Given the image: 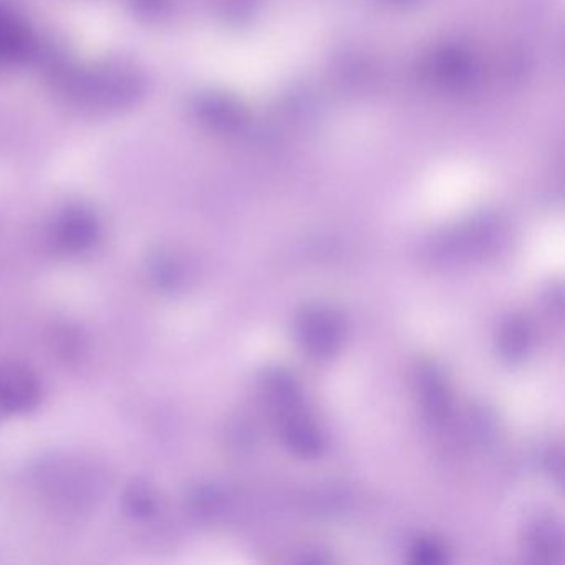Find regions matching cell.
<instances>
[{"instance_id": "cell-1", "label": "cell", "mask_w": 565, "mask_h": 565, "mask_svg": "<svg viewBox=\"0 0 565 565\" xmlns=\"http://www.w3.org/2000/svg\"><path fill=\"white\" fill-rule=\"evenodd\" d=\"M58 90L72 104L92 110H121L140 102L145 78L124 64L65 67L57 72Z\"/></svg>"}, {"instance_id": "cell-2", "label": "cell", "mask_w": 565, "mask_h": 565, "mask_svg": "<svg viewBox=\"0 0 565 565\" xmlns=\"http://www.w3.org/2000/svg\"><path fill=\"white\" fill-rule=\"evenodd\" d=\"M41 398V383L28 366H0V415H15L34 408Z\"/></svg>"}, {"instance_id": "cell-3", "label": "cell", "mask_w": 565, "mask_h": 565, "mask_svg": "<svg viewBox=\"0 0 565 565\" xmlns=\"http://www.w3.org/2000/svg\"><path fill=\"white\" fill-rule=\"evenodd\" d=\"M100 236V223L90 210L71 206L61 213L52 227V237L58 249L82 253L90 249Z\"/></svg>"}, {"instance_id": "cell-4", "label": "cell", "mask_w": 565, "mask_h": 565, "mask_svg": "<svg viewBox=\"0 0 565 565\" xmlns=\"http://www.w3.org/2000/svg\"><path fill=\"white\" fill-rule=\"evenodd\" d=\"M300 342L316 356L332 355L342 340V323L335 313L322 307H310L300 316Z\"/></svg>"}, {"instance_id": "cell-5", "label": "cell", "mask_w": 565, "mask_h": 565, "mask_svg": "<svg viewBox=\"0 0 565 565\" xmlns=\"http://www.w3.org/2000/svg\"><path fill=\"white\" fill-rule=\"evenodd\" d=\"M35 39L24 22L0 8V64H19L34 55Z\"/></svg>"}, {"instance_id": "cell-6", "label": "cell", "mask_w": 565, "mask_h": 565, "mask_svg": "<svg viewBox=\"0 0 565 565\" xmlns=\"http://www.w3.org/2000/svg\"><path fill=\"white\" fill-rule=\"evenodd\" d=\"M423 383V395H425L426 403L429 408L435 409L436 413L443 409L445 406V386H443L441 380L436 375L435 370H426L422 376Z\"/></svg>"}, {"instance_id": "cell-7", "label": "cell", "mask_w": 565, "mask_h": 565, "mask_svg": "<svg viewBox=\"0 0 565 565\" xmlns=\"http://www.w3.org/2000/svg\"><path fill=\"white\" fill-rule=\"evenodd\" d=\"M127 501L131 511L141 512V514H148L154 504L153 495L143 488L131 489V494L128 495Z\"/></svg>"}, {"instance_id": "cell-8", "label": "cell", "mask_w": 565, "mask_h": 565, "mask_svg": "<svg viewBox=\"0 0 565 565\" xmlns=\"http://www.w3.org/2000/svg\"><path fill=\"white\" fill-rule=\"evenodd\" d=\"M525 349V333L522 326H515L512 323L509 329L508 335H504V350L508 355L515 356L521 355L522 350Z\"/></svg>"}, {"instance_id": "cell-9", "label": "cell", "mask_w": 565, "mask_h": 565, "mask_svg": "<svg viewBox=\"0 0 565 565\" xmlns=\"http://www.w3.org/2000/svg\"><path fill=\"white\" fill-rule=\"evenodd\" d=\"M134 2L138 11L148 15L157 14V12L161 11V8L167 4V0H134Z\"/></svg>"}, {"instance_id": "cell-10", "label": "cell", "mask_w": 565, "mask_h": 565, "mask_svg": "<svg viewBox=\"0 0 565 565\" xmlns=\"http://www.w3.org/2000/svg\"><path fill=\"white\" fill-rule=\"evenodd\" d=\"M416 555H418V561L423 562H436L438 561L439 552L436 551L435 544H428V542H423L418 547L415 548Z\"/></svg>"}]
</instances>
